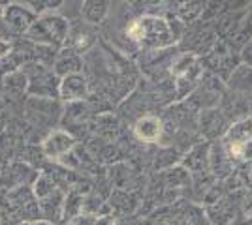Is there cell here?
<instances>
[{
    "label": "cell",
    "instance_id": "obj_1",
    "mask_svg": "<svg viewBox=\"0 0 252 225\" xmlns=\"http://www.w3.org/2000/svg\"><path fill=\"white\" fill-rule=\"evenodd\" d=\"M70 21L61 15V13H47L38 17L31 30L27 32V40L34 45L42 47H51V49H61L68 42L70 36Z\"/></svg>",
    "mask_w": 252,
    "mask_h": 225
},
{
    "label": "cell",
    "instance_id": "obj_2",
    "mask_svg": "<svg viewBox=\"0 0 252 225\" xmlns=\"http://www.w3.org/2000/svg\"><path fill=\"white\" fill-rule=\"evenodd\" d=\"M126 32L132 40L149 45V47H157V49L166 47L175 40L173 25L155 15H147V17H141L139 21H134V25Z\"/></svg>",
    "mask_w": 252,
    "mask_h": 225
},
{
    "label": "cell",
    "instance_id": "obj_3",
    "mask_svg": "<svg viewBox=\"0 0 252 225\" xmlns=\"http://www.w3.org/2000/svg\"><path fill=\"white\" fill-rule=\"evenodd\" d=\"M29 79L27 94L40 100H59L61 77L53 72V68L40 62H29L21 68Z\"/></svg>",
    "mask_w": 252,
    "mask_h": 225
},
{
    "label": "cell",
    "instance_id": "obj_4",
    "mask_svg": "<svg viewBox=\"0 0 252 225\" xmlns=\"http://www.w3.org/2000/svg\"><path fill=\"white\" fill-rule=\"evenodd\" d=\"M38 15L27 6V2H10L4 4V26L13 36H21L31 30Z\"/></svg>",
    "mask_w": 252,
    "mask_h": 225
},
{
    "label": "cell",
    "instance_id": "obj_5",
    "mask_svg": "<svg viewBox=\"0 0 252 225\" xmlns=\"http://www.w3.org/2000/svg\"><path fill=\"white\" fill-rule=\"evenodd\" d=\"M27 117L38 126H49L59 122L63 117V107L57 100H40V98H29L27 101Z\"/></svg>",
    "mask_w": 252,
    "mask_h": 225
},
{
    "label": "cell",
    "instance_id": "obj_6",
    "mask_svg": "<svg viewBox=\"0 0 252 225\" xmlns=\"http://www.w3.org/2000/svg\"><path fill=\"white\" fill-rule=\"evenodd\" d=\"M75 150V137L66 129H51L42 141V154L53 161H61Z\"/></svg>",
    "mask_w": 252,
    "mask_h": 225
},
{
    "label": "cell",
    "instance_id": "obj_7",
    "mask_svg": "<svg viewBox=\"0 0 252 225\" xmlns=\"http://www.w3.org/2000/svg\"><path fill=\"white\" fill-rule=\"evenodd\" d=\"M87 94H89V81L83 74L66 75L61 79L59 100L66 103H75V101H83Z\"/></svg>",
    "mask_w": 252,
    "mask_h": 225
},
{
    "label": "cell",
    "instance_id": "obj_8",
    "mask_svg": "<svg viewBox=\"0 0 252 225\" xmlns=\"http://www.w3.org/2000/svg\"><path fill=\"white\" fill-rule=\"evenodd\" d=\"M164 133V124L158 117L153 115H143L137 118L136 126H134V135L141 143H157L160 141Z\"/></svg>",
    "mask_w": 252,
    "mask_h": 225
},
{
    "label": "cell",
    "instance_id": "obj_9",
    "mask_svg": "<svg viewBox=\"0 0 252 225\" xmlns=\"http://www.w3.org/2000/svg\"><path fill=\"white\" fill-rule=\"evenodd\" d=\"M64 201H66V195L61 190L53 192L51 195H47L43 199H38L43 220L53 225L57 224V222H61V220H64Z\"/></svg>",
    "mask_w": 252,
    "mask_h": 225
},
{
    "label": "cell",
    "instance_id": "obj_10",
    "mask_svg": "<svg viewBox=\"0 0 252 225\" xmlns=\"http://www.w3.org/2000/svg\"><path fill=\"white\" fill-rule=\"evenodd\" d=\"M83 70V58L81 54H77L75 51H70V49H64L57 54L55 62H53V72L59 75L61 79L66 77V75H74V74H81Z\"/></svg>",
    "mask_w": 252,
    "mask_h": 225
},
{
    "label": "cell",
    "instance_id": "obj_11",
    "mask_svg": "<svg viewBox=\"0 0 252 225\" xmlns=\"http://www.w3.org/2000/svg\"><path fill=\"white\" fill-rule=\"evenodd\" d=\"M226 129H228V117L224 115V111L211 109L201 115V131L207 137H219Z\"/></svg>",
    "mask_w": 252,
    "mask_h": 225
},
{
    "label": "cell",
    "instance_id": "obj_12",
    "mask_svg": "<svg viewBox=\"0 0 252 225\" xmlns=\"http://www.w3.org/2000/svg\"><path fill=\"white\" fill-rule=\"evenodd\" d=\"M109 13V2L104 0H87L81 4V17L87 25H100Z\"/></svg>",
    "mask_w": 252,
    "mask_h": 225
},
{
    "label": "cell",
    "instance_id": "obj_13",
    "mask_svg": "<svg viewBox=\"0 0 252 225\" xmlns=\"http://www.w3.org/2000/svg\"><path fill=\"white\" fill-rule=\"evenodd\" d=\"M4 90L8 96H23L27 94L29 90V79H27V74L23 70H17L13 74L6 75L4 77Z\"/></svg>",
    "mask_w": 252,
    "mask_h": 225
},
{
    "label": "cell",
    "instance_id": "obj_14",
    "mask_svg": "<svg viewBox=\"0 0 252 225\" xmlns=\"http://www.w3.org/2000/svg\"><path fill=\"white\" fill-rule=\"evenodd\" d=\"M230 86L235 92H251L252 90V68L239 66L233 70L230 77Z\"/></svg>",
    "mask_w": 252,
    "mask_h": 225
},
{
    "label": "cell",
    "instance_id": "obj_15",
    "mask_svg": "<svg viewBox=\"0 0 252 225\" xmlns=\"http://www.w3.org/2000/svg\"><path fill=\"white\" fill-rule=\"evenodd\" d=\"M83 203H85V195L79 192H70L66 195V201H64V220L66 222H72L75 218L83 214Z\"/></svg>",
    "mask_w": 252,
    "mask_h": 225
},
{
    "label": "cell",
    "instance_id": "obj_16",
    "mask_svg": "<svg viewBox=\"0 0 252 225\" xmlns=\"http://www.w3.org/2000/svg\"><path fill=\"white\" fill-rule=\"evenodd\" d=\"M109 204H111V208L115 206L117 210H121V212H132L134 208H136V197L132 195V193L125 192V190H119L111 195V199H109Z\"/></svg>",
    "mask_w": 252,
    "mask_h": 225
},
{
    "label": "cell",
    "instance_id": "obj_17",
    "mask_svg": "<svg viewBox=\"0 0 252 225\" xmlns=\"http://www.w3.org/2000/svg\"><path fill=\"white\" fill-rule=\"evenodd\" d=\"M27 6L38 17H42V15H47V13H57V10L64 6V2L63 0H31V2H27Z\"/></svg>",
    "mask_w": 252,
    "mask_h": 225
},
{
    "label": "cell",
    "instance_id": "obj_18",
    "mask_svg": "<svg viewBox=\"0 0 252 225\" xmlns=\"http://www.w3.org/2000/svg\"><path fill=\"white\" fill-rule=\"evenodd\" d=\"M104 210H105V204H104V201H102V197H100V195H96V193H87V195H85L83 214L98 218V216H102Z\"/></svg>",
    "mask_w": 252,
    "mask_h": 225
},
{
    "label": "cell",
    "instance_id": "obj_19",
    "mask_svg": "<svg viewBox=\"0 0 252 225\" xmlns=\"http://www.w3.org/2000/svg\"><path fill=\"white\" fill-rule=\"evenodd\" d=\"M89 109L85 105L83 101H75V103H68L66 107H64V120H68V122H79V120H83L85 118V113H87Z\"/></svg>",
    "mask_w": 252,
    "mask_h": 225
},
{
    "label": "cell",
    "instance_id": "obj_20",
    "mask_svg": "<svg viewBox=\"0 0 252 225\" xmlns=\"http://www.w3.org/2000/svg\"><path fill=\"white\" fill-rule=\"evenodd\" d=\"M11 53H13V43H11L8 38L0 36V60H4V58L10 56Z\"/></svg>",
    "mask_w": 252,
    "mask_h": 225
},
{
    "label": "cell",
    "instance_id": "obj_21",
    "mask_svg": "<svg viewBox=\"0 0 252 225\" xmlns=\"http://www.w3.org/2000/svg\"><path fill=\"white\" fill-rule=\"evenodd\" d=\"M68 225H96V218L81 214L79 218H75V220H72V222H68Z\"/></svg>",
    "mask_w": 252,
    "mask_h": 225
},
{
    "label": "cell",
    "instance_id": "obj_22",
    "mask_svg": "<svg viewBox=\"0 0 252 225\" xmlns=\"http://www.w3.org/2000/svg\"><path fill=\"white\" fill-rule=\"evenodd\" d=\"M96 225H117V220L111 214H102L96 218Z\"/></svg>",
    "mask_w": 252,
    "mask_h": 225
},
{
    "label": "cell",
    "instance_id": "obj_23",
    "mask_svg": "<svg viewBox=\"0 0 252 225\" xmlns=\"http://www.w3.org/2000/svg\"><path fill=\"white\" fill-rule=\"evenodd\" d=\"M243 60H245V66H251L252 68V42L245 47V51H243Z\"/></svg>",
    "mask_w": 252,
    "mask_h": 225
},
{
    "label": "cell",
    "instance_id": "obj_24",
    "mask_svg": "<svg viewBox=\"0 0 252 225\" xmlns=\"http://www.w3.org/2000/svg\"><path fill=\"white\" fill-rule=\"evenodd\" d=\"M19 225H53V224L45 222V220H38V222H21Z\"/></svg>",
    "mask_w": 252,
    "mask_h": 225
}]
</instances>
